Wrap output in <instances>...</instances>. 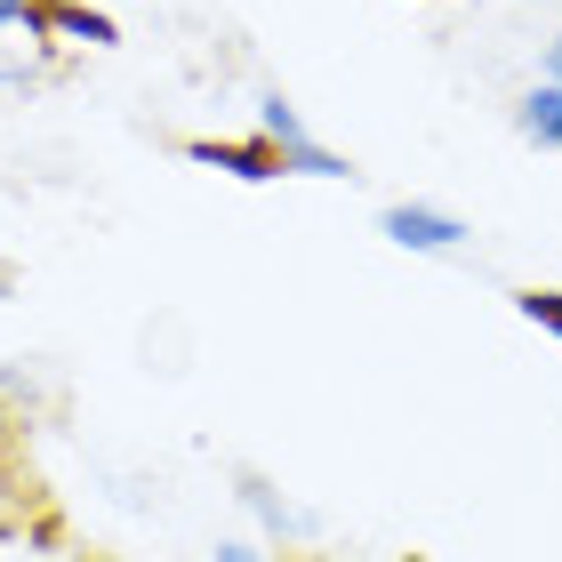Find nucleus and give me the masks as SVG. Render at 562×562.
I'll list each match as a JSON object with an SVG mask.
<instances>
[{
	"instance_id": "1",
	"label": "nucleus",
	"mask_w": 562,
	"mask_h": 562,
	"mask_svg": "<svg viewBox=\"0 0 562 562\" xmlns=\"http://www.w3.org/2000/svg\"><path fill=\"white\" fill-rule=\"evenodd\" d=\"M378 234H386L394 249H418V258H450V249L467 241V225H458L450 210H426V201H394V210L378 217Z\"/></svg>"
},
{
	"instance_id": "2",
	"label": "nucleus",
	"mask_w": 562,
	"mask_h": 562,
	"mask_svg": "<svg viewBox=\"0 0 562 562\" xmlns=\"http://www.w3.org/2000/svg\"><path fill=\"white\" fill-rule=\"evenodd\" d=\"M24 33L65 41V48H113V41H121V24H113V16H97V9H81V0H41Z\"/></svg>"
},
{
	"instance_id": "3",
	"label": "nucleus",
	"mask_w": 562,
	"mask_h": 562,
	"mask_svg": "<svg viewBox=\"0 0 562 562\" xmlns=\"http://www.w3.org/2000/svg\"><path fill=\"white\" fill-rule=\"evenodd\" d=\"M186 161L201 169H225V177H249V186H266V177H281V153L266 137H193Z\"/></svg>"
},
{
	"instance_id": "4",
	"label": "nucleus",
	"mask_w": 562,
	"mask_h": 562,
	"mask_svg": "<svg viewBox=\"0 0 562 562\" xmlns=\"http://www.w3.org/2000/svg\"><path fill=\"white\" fill-rule=\"evenodd\" d=\"M515 121H522L530 145H554V153H562V81H539V89L515 105Z\"/></svg>"
},
{
	"instance_id": "5",
	"label": "nucleus",
	"mask_w": 562,
	"mask_h": 562,
	"mask_svg": "<svg viewBox=\"0 0 562 562\" xmlns=\"http://www.w3.org/2000/svg\"><path fill=\"white\" fill-rule=\"evenodd\" d=\"M273 145V137H266ZM281 153V177H353L346 169V153H329V145H314V137H290V145H273Z\"/></svg>"
},
{
	"instance_id": "6",
	"label": "nucleus",
	"mask_w": 562,
	"mask_h": 562,
	"mask_svg": "<svg viewBox=\"0 0 562 562\" xmlns=\"http://www.w3.org/2000/svg\"><path fill=\"white\" fill-rule=\"evenodd\" d=\"M241 506H249L266 530H305V515H297L290 498H273V482H258V474H241Z\"/></svg>"
},
{
	"instance_id": "7",
	"label": "nucleus",
	"mask_w": 562,
	"mask_h": 562,
	"mask_svg": "<svg viewBox=\"0 0 562 562\" xmlns=\"http://www.w3.org/2000/svg\"><path fill=\"white\" fill-rule=\"evenodd\" d=\"M515 314H522V322H539V329H554V338H562V290H522V297H515Z\"/></svg>"
},
{
	"instance_id": "8",
	"label": "nucleus",
	"mask_w": 562,
	"mask_h": 562,
	"mask_svg": "<svg viewBox=\"0 0 562 562\" xmlns=\"http://www.w3.org/2000/svg\"><path fill=\"white\" fill-rule=\"evenodd\" d=\"M33 9L41 0H0V33H9V24H33Z\"/></svg>"
},
{
	"instance_id": "9",
	"label": "nucleus",
	"mask_w": 562,
	"mask_h": 562,
	"mask_svg": "<svg viewBox=\"0 0 562 562\" xmlns=\"http://www.w3.org/2000/svg\"><path fill=\"white\" fill-rule=\"evenodd\" d=\"M210 562H273V554H258V547H241V539H234V547H217Z\"/></svg>"
},
{
	"instance_id": "10",
	"label": "nucleus",
	"mask_w": 562,
	"mask_h": 562,
	"mask_svg": "<svg viewBox=\"0 0 562 562\" xmlns=\"http://www.w3.org/2000/svg\"><path fill=\"white\" fill-rule=\"evenodd\" d=\"M547 81H562V41L547 48Z\"/></svg>"
},
{
	"instance_id": "11",
	"label": "nucleus",
	"mask_w": 562,
	"mask_h": 562,
	"mask_svg": "<svg viewBox=\"0 0 562 562\" xmlns=\"http://www.w3.org/2000/svg\"><path fill=\"white\" fill-rule=\"evenodd\" d=\"M0 81H24V65H0Z\"/></svg>"
},
{
	"instance_id": "12",
	"label": "nucleus",
	"mask_w": 562,
	"mask_h": 562,
	"mask_svg": "<svg viewBox=\"0 0 562 562\" xmlns=\"http://www.w3.org/2000/svg\"><path fill=\"white\" fill-rule=\"evenodd\" d=\"M72 562H89V554H72Z\"/></svg>"
}]
</instances>
